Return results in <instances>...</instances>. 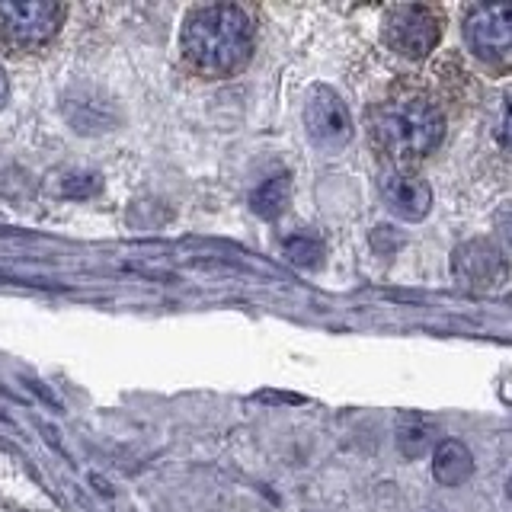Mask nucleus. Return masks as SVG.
Returning <instances> with one entry per match:
<instances>
[{
  "mask_svg": "<svg viewBox=\"0 0 512 512\" xmlns=\"http://www.w3.org/2000/svg\"><path fill=\"white\" fill-rule=\"evenodd\" d=\"M183 55L196 71L224 77L240 71L253 55V20L244 7H196L183 23Z\"/></svg>",
  "mask_w": 512,
  "mask_h": 512,
  "instance_id": "nucleus-1",
  "label": "nucleus"
},
{
  "mask_svg": "<svg viewBox=\"0 0 512 512\" xmlns=\"http://www.w3.org/2000/svg\"><path fill=\"white\" fill-rule=\"evenodd\" d=\"M445 119L426 96H394L372 112V141L397 167H410L442 144Z\"/></svg>",
  "mask_w": 512,
  "mask_h": 512,
  "instance_id": "nucleus-2",
  "label": "nucleus"
},
{
  "mask_svg": "<svg viewBox=\"0 0 512 512\" xmlns=\"http://www.w3.org/2000/svg\"><path fill=\"white\" fill-rule=\"evenodd\" d=\"M64 13L55 0H0V45L10 52L42 48L58 36Z\"/></svg>",
  "mask_w": 512,
  "mask_h": 512,
  "instance_id": "nucleus-3",
  "label": "nucleus"
},
{
  "mask_svg": "<svg viewBox=\"0 0 512 512\" xmlns=\"http://www.w3.org/2000/svg\"><path fill=\"white\" fill-rule=\"evenodd\" d=\"M445 29V13L429 4H400L384 13L381 36L391 52L420 61L439 45Z\"/></svg>",
  "mask_w": 512,
  "mask_h": 512,
  "instance_id": "nucleus-4",
  "label": "nucleus"
},
{
  "mask_svg": "<svg viewBox=\"0 0 512 512\" xmlns=\"http://www.w3.org/2000/svg\"><path fill=\"white\" fill-rule=\"evenodd\" d=\"M464 42L490 68H512V4H474L464 13Z\"/></svg>",
  "mask_w": 512,
  "mask_h": 512,
  "instance_id": "nucleus-5",
  "label": "nucleus"
},
{
  "mask_svg": "<svg viewBox=\"0 0 512 512\" xmlns=\"http://www.w3.org/2000/svg\"><path fill=\"white\" fill-rule=\"evenodd\" d=\"M452 276L468 292H493L509 279V263L490 237H471L452 253Z\"/></svg>",
  "mask_w": 512,
  "mask_h": 512,
  "instance_id": "nucleus-6",
  "label": "nucleus"
},
{
  "mask_svg": "<svg viewBox=\"0 0 512 512\" xmlns=\"http://www.w3.org/2000/svg\"><path fill=\"white\" fill-rule=\"evenodd\" d=\"M304 128L320 151L336 154L352 138V116L330 87H314L304 103Z\"/></svg>",
  "mask_w": 512,
  "mask_h": 512,
  "instance_id": "nucleus-7",
  "label": "nucleus"
},
{
  "mask_svg": "<svg viewBox=\"0 0 512 512\" xmlns=\"http://www.w3.org/2000/svg\"><path fill=\"white\" fill-rule=\"evenodd\" d=\"M378 192L388 212L397 215L400 221H423L432 208V189L420 173L410 167H391L381 173Z\"/></svg>",
  "mask_w": 512,
  "mask_h": 512,
  "instance_id": "nucleus-8",
  "label": "nucleus"
},
{
  "mask_svg": "<svg viewBox=\"0 0 512 512\" xmlns=\"http://www.w3.org/2000/svg\"><path fill=\"white\" fill-rule=\"evenodd\" d=\"M432 474L442 487H461L474 474L471 448L458 439H442L432 452Z\"/></svg>",
  "mask_w": 512,
  "mask_h": 512,
  "instance_id": "nucleus-9",
  "label": "nucleus"
},
{
  "mask_svg": "<svg viewBox=\"0 0 512 512\" xmlns=\"http://www.w3.org/2000/svg\"><path fill=\"white\" fill-rule=\"evenodd\" d=\"M288 196H292V176L282 173V176H272V180H266L260 189H256L250 196V205L260 218H279L288 205Z\"/></svg>",
  "mask_w": 512,
  "mask_h": 512,
  "instance_id": "nucleus-10",
  "label": "nucleus"
},
{
  "mask_svg": "<svg viewBox=\"0 0 512 512\" xmlns=\"http://www.w3.org/2000/svg\"><path fill=\"white\" fill-rule=\"evenodd\" d=\"M432 436H436V429H432V423L426 420V416H404L397 426V448L404 452L407 458H420L429 452L432 445Z\"/></svg>",
  "mask_w": 512,
  "mask_h": 512,
  "instance_id": "nucleus-11",
  "label": "nucleus"
},
{
  "mask_svg": "<svg viewBox=\"0 0 512 512\" xmlns=\"http://www.w3.org/2000/svg\"><path fill=\"white\" fill-rule=\"evenodd\" d=\"M285 260L301 269H314V266H320V260H324V244H320L317 237L295 234L285 240Z\"/></svg>",
  "mask_w": 512,
  "mask_h": 512,
  "instance_id": "nucleus-12",
  "label": "nucleus"
},
{
  "mask_svg": "<svg viewBox=\"0 0 512 512\" xmlns=\"http://www.w3.org/2000/svg\"><path fill=\"white\" fill-rule=\"evenodd\" d=\"M61 189H64V196H68V199H90V196H96V192L103 189V180L96 173H71Z\"/></svg>",
  "mask_w": 512,
  "mask_h": 512,
  "instance_id": "nucleus-13",
  "label": "nucleus"
},
{
  "mask_svg": "<svg viewBox=\"0 0 512 512\" xmlns=\"http://www.w3.org/2000/svg\"><path fill=\"white\" fill-rule=\"evenodd\" d=\"M496 144H500L503 154L512 157V90L503 96L500 119H496Z\"/></svg>",
  "mask_w": 512,
  "mask_h": 512,
  "instance_id": "nucleus-14",
  "label": "nucleus"
},
{
  "mask_svg": "<svg viewBox=\"0 0 512 512\" xmlns=\"http://www.w3.org/2000/svg\"><path fill=\"white\" fill-rule=\"evenodd\" d=\"M496 231H500V237L506 240L509 250H512V202L496 212Z\"/></svg>",
  "mask_w": 512,
  "mask_h": 512,
  "instance_id": "nucleus-15",
  "label": "nucleus"
},
{
  "mask_svg": "<svg viewBox=\"0 0 512 512\" xmlns=\"http://www.w3.org/2000/svg\"><path fill=\"white\" fill-rule=\"evenodd\" d=\"M7 96H10V80H7V71L0 68V109H4L7 103Z\"/></svg>",
  "mask_w": 512,
  "mask_h": 512,
  "instance_id": "nucleus-16",
  "label": "nucleus"
},
{
  "mask_svg": "<svg viewBox=\"0 0 512 512\" xmlns=\"http://www.w3.org/2000/svg\"><path fill=\"white\" fill-rule=\"evenodd\" d=\"M506 493L512 496V477H509V484H506Z\"/></svg>",
  "mask_w": 512,
  "mask_h": 512,
  "instance_id": "nucleus-17",
  "label": "nucleus"
}]
</instances>
